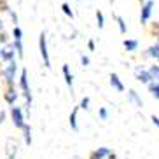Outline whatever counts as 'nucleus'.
<instances>
[{
  "label": "nucleus",
  "instance_id": "423d86ee",
  "mask_svg": "<svg viewBox=\"0 0 159 159\" xmlns=\"http://www.w3.org/2000/svg\"><path fill=\"white\" fill-rule=\"evenodd\" d=\"M11 116H12V122H14L16 128H21L23 129L26 124H25V119H23V112L19 107H12L11 108Z\"/></svg>",
  "mask_w": 159,
  "mask_h": 159
},
{
  "label": "nucleus",
  "instance_id": "b1692460",
  "mask_svg": "<svg viewBox=\"0 0 159 159\" xmlns=\"http://www.w3.org/2000/svg\"><path fill=\"white\" fill-rule=\"evenodd\" d=\"M80 63H82V66H88L89 65V58L82 54V56H80Z\"/></svg>",
  "mask_w": 159,
  "mask_h": 159
},
{
  "label": "nucleus",
  "instance_id": "6ab92c4d",
  "mask_svg": "<svg viewBox=\"0 0 159 159\" xmlns=\"http://www.w3.org/2000/svg\"><path fill=\"white\" fill-rule=\"evenodd\" d=\"M61 9H63V12H65V16H68V18H74V11L70 9V5L66 4H61Z\"/></svg>",
  "mask_w": 159,
  "mask_h": 159
},
{
  "label": "nucleus",
  "instance_id": "4be33fe9",
  "mask_svg": "<svg viewBox=\"0 0 159 159\" xmlns=\"http://www.w3.org/2000/svg\"><path fill=\"white\" fill-rule=\"evenodd\" d=\"M80 108H84V110H88V108H89V98H88V96L82 98V102H80Z\"/></svg>",
  "mask_w": 159,
  "mask_h": 159
},
{
  "label": "nucleus",
  "instance_id": "20e7f679",
  "mask_svg": "<svg viewBox=\"0 0 159 159\" xmlns=\"http://www.w3.org/2000/svg\"><path fill=\"white\" fill-rule=\"evenodd\" d=\"M12 44L16 47V52L19 56H23V32L19 26H14V30H12Z\"/></svg>",
  "mask_w": 159,
  "mask_h": 159
},
{
  "label": "nucleus",
  "instance_id": "6e6552de",
  "mask_svg": "<svg viewBox=\"0 0 159 159\" xmlns=\"http://www.w3.org/2000/svg\"><path fill=\"white\" fill-rule=\"evenodd\" d=\"M2 56H4V61H12L16 56V47L14 44H9V46L2 47Z\"/></svg>",
  "mask_w": 159,
  "mask_h": 159
},
{
  "label": "nucleus",
  "instance_id": "5701e85b",
  "mask_svg": "<svg viewBox=\"0 0 159 159\" xmlns=\"http://www.w3.org/2000/svg\"><path fill=\"white\" fill-rule=\"evenodd\" d=\"M98 116L102 117V119H107V117H108V112H107V108H100V110H98Z\"/></svg>",
  "mask_w": 159,
  "mask_h": 159
},
{
  "label": "nucleus",
  "instance_id": "4468645a",
  "mask_svg": "<svg viewBox=\"0 0 159 159\" xmlns=\"http://www.w3.org/2000/svg\"><path fill=\"white\" fill-rule=\"evenodd\" d=\"M150 58H154V60L159 61V44H154V46L149 47V52H147Z\"/></svg>",
  "mask_w": 159,
  "mask_h": 159
},
{
  "label": "nucleus",
  "instance_id": "cd10ccee",
  "mask_svg": "<svg viewBox=\"0 0 159 159\" xmlns=\"http://www.w3.org/2000/svg\"><path fill=\"white\" fill-rule=\"evenodd\" d=\"M4 61V56H2V47H0V63Z\"/></svg>",
  "mask_w": 159,
  "mask_h": 159
},
{
  "label": "nucleus",
  "instance_id": "9d476101",
  "mask_svg": "<svg viewBox=\"0 0 159 159\" xmlns=\"http://www.w3.org/2000/svg\"><path fill=\"white\" fill-rule=\"evenodd\" d=\"M124 49L129 52H135L136 49H138V40H135V39H128V40H124Z\"/></svg>",
  "mask_w": 159,
  "mask_h": 159
},
{
  "label": "nucleus",
  "instance_id": "0eeeda50",
  "mask_svg": "<svg viewBox=\"0 0 159 159\" xmlns=\"http://www.w3.org/2000/svg\"><path fill=\"white\" fill-rule=\"evenodd\" d=\"M135 77L136 80H140V82H143V84H150L152 82V74H150V70H145V68H136L135 70Z\"/></svg>",
  "mask_w": 159,
  "mask_h": 159
},
{
  "label": "nucleus",
  "instance_id": "dca6fc26",
  "mask_svg": "<svg viewBox=\"0 0 159 159\" xmlns=\"http://www.w3.org/2000/svg\"><path fill=\"white\" fill-rule=\"evenodd\" d=\"M116 21H117V25H119V32L126 33L128 32V26H126V23H124V19H122L121 16H116Z\"/></svg>",
  "mask_w": 159,
  "mask_h": 159
},
{
  "label": "nucleus",
  "instance_id": "ddd939ff",
  "mask_svg": "<svg viewBox=\"0 0 159 159\" xmlns=\"http://www.w3.org/2000/svg\"><path fill=\"white\" fill-rule=\"evenodd\" d=\"M16 98H18V93H16L14 89H9V91H7V94H5V100H7V103H9V105H14V103H16Z\"/></svg>",
  "mask_w": 159,
  "mask_h": 159
},
{
  "label": "nucleus",
  "instance_id": "f8f14e48",
  "mask_svg": "<svg viewBox=\"0 0 159 159\" xmlns=\"http://www.w3.org/2000/svg\"><path fill=\"white\" fill-rule=\"evenodd\" d=\"M128 98H129V102L135 103L136 107H142V98L138 96V93H136V91H133V89H131L129 93H128Z\"/></svg>",
  "mask_w": 159,
  "mask_h": 159
},
{
  "label": "nucleus",
  "instance_id": "bb28decb",
  "mask_svg": "<svg viewBox=\"0 0 159 159\" xmlns=\"http://www.w3.org/2000/svg\"><path fill=\"white\" fill-rule=\"evenodd\" d=\"M4 117H5V114H4V112H2V110H0V122L4 121Z\"/></svg>",
  "mask_w": 159,
  "mask_h": 159
},
{
  "label": "nucleus",
  "instance_id": "2eb2a0df",
  "mask_svg": "<svg viewBox=\"0 0 159 159\" xmlns=\"http://www.w3.org/2000/svg\"><path fill=\"white\" fill-rule=\"evenodd\" d=\"M149 89H150V93H152V96H156V98L159 100V80H156V82H150V84H149Z\"/></svg>",
  "mask_w": 159,
  "mask_h": 159
},
{
  "label": "nucleus",
  "instance_id": "a878e982",
  "mask_svg": "<svg viewBox=\"0 0 159 159\" xmlns=\"http://www.w3.org/2000/svg\"><path fill=\"white\" fill-rule=\"evenodd\" d=\"M152 122H154L156 126L159 128V117H156V116H152Z\"/></svg>",
  "mask_w": 159,
  "mask_h": 159
},
{
  "label": "nucleus",
  "instance_id": "f257e3e1",
  "mask_svg": "<svg viewBox=\"0 0 159 159\" xmlns=\"http://www.w3.org/2000/svg\"><path fill=\"white\" fill-rule=\"evenodd\" d=\"M16 70H18V65H16V60L12 61H7V65L2 68V75H4L5 82L9 86L14 84V79H16Z\"/></svg>",
  "mask_w": 159,
  "mask_h": 159
},
{
  "label": "nucleus",
  "instance_id": "1a4fd4ad",
  "mask_svg": "<svg viewBox=\"0 0 159 159\" xmlns=\"http://www.w3.org/2000/svg\"><path fill=\"white\" fill-rule=\"evenodd\" d=\"M110 86H112L116 91H119V93L124 91V84L121 82V79H119V75L117 74H110Z\"/></svg>",
  "mask_w": 159,
  "mask_h": 159
},
{
  "label": "nucleus",
  "instance_id": "9b49d317",
  "mask_svg": "<svg viewBox=\"0 0 159 159\" xmlns=\"http://www.w3.org/2000/svg\"><path fill=\"white\" fill-rule=\"evenodd\" d=\"M63 75H65V82H66V86L68 88H72V84H74V77H72V74H70V68H68V65H63Z\"/></svg>",
  "mask_w": 159,
  "mask_h": 159
},
{
  "label": "nucleus",
  "instance_id": "412c9836",
  "mask_svg": "<svg viewBox=\"0 0 159 159\" xmlns=\"http://www.w3.org/2000/svg\"><path fill=\"white\" fill-rule=\"evenodd\" d=\"M23 131H25V140H26V143H30V142H32V136H30V128L25 126Z\"/></svg>",
  "mask_w": 159,
  "mask_h": 159
},
{
  "label": "nucleus",
  "instance_id": "a211bd4d",
  "mask_svg": "<svg viewBox=\"0 0 159 159\" xmlns=\"http://www.w3.org/2000/svg\"><path fill=\"white\" fill-rule=\"evenodd\" d=\"M96 21H98V23H96L98 25V28L102 30L103 26H105V18H103V14L100 12V11H96Z\"/></svg>",
  "mask_w": 159,
  "mask_h": 159
},
{
  "label": "nucleus",
  "instance_id": "aec40b11",
  "mask_svg": "<svg viewBox=\"0 0 159 159\" xmlns=\"http://www.w3.org/2000/svg\"><path fill=\"white\" fill-rule=\"evenodd\" d=\"M149 70H150V74H152V79L159 80V65H152Z\"/></svg>",
  "mask_w": 159,
  "mask_h": 159
},
{
  "label": "nucleus",
  "instance_id": "393cba45",
  "mask_svg": "<svg viewBox=\"0 0 159 159\" xmlns=\"http://www.w3.org/2000/svg\"><path fill=\"white\" fill-rule=\"evenodd\" d=\"M88 47H89V51H94V42L93 40H89L88 42Z\"/></svg>",
  "mask_w": 159,
  "mask_h": 159
},
{
  "label": "nucleus",
  "instance_id": "f03ea898",
  "mask_svg": "<svg viewBox=\"0 0 159 159\" xmlns=\"http://www.w3.org/2000/svg\"><path fill=\"white\" fill-rule=\"evenodd\" d=\"M39 49H40V56L44 60V66L46 68H51V60H49V51H47V37H46V32L40 33L39 37Z\"/></svg>",
  "mask_w": 159,
  "mask_h": 159
},
{
  "label": "nucleus",
  "instance_id": "39448f33",
  "mask_svg": "<svg viewBox=\"0 0 159 159\" xmlns=\"http://www.w3.org/2000/svg\"><path fill=\"white\" fill-rule=\"evenodd\" d=\"M152 11H154V2L152 0H145V4L142 5V11H140V21L142 23H147L152 16Z\"/></svg>",
  "mask_w": 159,
  "mask_h": 159
},
{
  "label": "nucleus",
  "instance_id": "7ed1b4c3",
  "mask_svg": "<svg viewBox=\"0 0 159 159\" xmlns=\"http://www.w3.org/2000/svg\"><path fill=\"white\" fill-rule=\"evenodd\" d=\"M19 86H21V91L25 94V100H26V105H32V93H30V86H28V75L26 70H21V77H19Z\"/></svg>",
  "mask_w": 159,
  "mask_h": 159
},
{
  "label": "nucleus",
  "instance_id": "f3484780",
  "mask_svg": "<svg viewBox=\"0 0 159 159\" xmlns=\"http://www.w3.org/2000/svg\"><path fill=\"white\" fill-rule=\"evenodd\" d=\"M70 126L72 129H77V108L70 114Z\"/></svg>",
  "mask_w": 159,
  "mask_h": 159
}]
</instances>
